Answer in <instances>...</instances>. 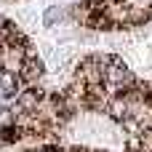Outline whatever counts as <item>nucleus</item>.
Wrapping results in <instances>:
<instances>
[{"label":"nucleus","mask_w":152,"mask_h":152,"mask_svg":"<svg viewBox=\"0 0 152 152\" xmlns=\"http://www.w3.org/2000/svg\"><path fill=\"white\" fill-rule=\"evenodd\" d=\"M43 75H45V61H43L37 53H29V56L24 59L21 69H19L21 83H24V86H37V83L43 80Z\"/></svg>","instance_id":"1"},{"label":"nucleus","mask_w":152,"mask_h":152,"mask_svg":"<svg viewBox=\"0 0 152 152\" xmlns=\"http://www.w3.org/2000/svg\"><path fill=\"white\" fill-rule=\"evenodd\" d=\"M61 19H69V16H67V11L59 8V5H51V8L45 11V16H43L45 27H51V24H56V21H61Z\"/></svg>","instance_id":"2"},{"label":"nucleus","mask_w":152,"mask_h":152,"mask_svg":"<svg viewBox=\"0 0 152 152\" xmlns=\"http://www.w3.org/2000/svg\"><path fill=\"white\" fill-rule=\"evenodd\" d=\"M11 126H16V110L0 107V128H11Z\"/></svg>","instance_id":"3"}]
</instances>
